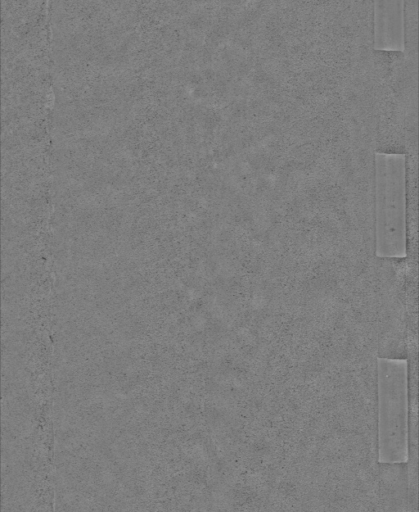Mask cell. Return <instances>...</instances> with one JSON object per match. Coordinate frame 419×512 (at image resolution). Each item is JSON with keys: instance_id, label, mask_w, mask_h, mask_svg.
<instances>
[{"instance_id": "obj_1", "label": "cell", "mask_w": 419, "mask_h": 512, "mask_svg": "<svg viewBox=\"0 0 419 512\" xmlns=\"http://www.w3.org/2000/svg\"><path fill=\"white\" fill-rule=\"evenodd\" d=\"M376 395L378 460L381 463L404 462L408 420L407 360L378 357Z\"/></svg>"}]
</instances>
